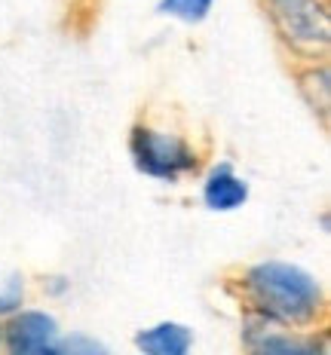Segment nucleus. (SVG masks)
<instances>
[{
  "mask_svg": "<svg viewBox=\"0 0 331 355\" xmlns=\"http://www.w3.org/2000/svg\"><path fill=\"white\" fill-rule=\"evenodd\" d=\"M224 294L239 309H252L291 328L328 324V288L319 272L289 257H257L224 276Z\"/></svg>",
  "mask_w": 331,
  "mask_h": 355,
  "instance_id": "f257e3e1",
  "label": "nucleus"
},
{
  "mask_svg": "<svg viewBox=\"0 0 331 355\" xmlns=\"http://www.w3.org/2000/svg\"><path fill=\"white\" fill-rule=\"evenodd\" d=\"M129 162L160 187H184L205 166V147L187 129L157 116H138L126 132Z\"/></svg>",
  "mask_w": 331,
  "mask_h": 355,
  "instance_id": "f03ea898",
  "label": "nucleus"
},
{
  "mask_svg": "<svg viewBox=\"0 0 331 355\" xmlns=\"http://www.w3.org/2000/svg\"><path fill=\"white\" fill-rule=\"evenodd\" d=\"M273 34L276 49L289 64L328 58L331 0H255Z\"/></svg>",
  "mask_w": 331,
  "mask_h": 355,
  "instance_id": "7ed1b4c3",
  "label": "nucleus"
},
{
  "mask_svg": "<svg viewBox=\"0 0 331 355\" xmlns=\"http://www.w3.org/2000/svg\"><path fill=\"white\" fill-rule=\"evenodd\" d=\"M239 346L248 355H328V324L291 328L252 309H239Z\"/></svg>",
  "mask_w": 331,
  "mask_h": 355,
  "instance_id": "20e7f679",
  "label": "nucleus"
},
{
  "mask_svg": "<svg viewBox=\"0 0 331 355\" xmlns=\"http://www.w3.org/2000/svg\"><path fill=\"white\" fill-rule=\"evenodd\" d=\"M65 324L49 303H22L16 313L0 319V352L3 355H58Z\"/></svg>",
  "mask_w": 331,
  "mask_h": 355,
  "instance_id": "39448f33",
  "label": "nucleus"
},
{
  "mask_svg": "<svg viewBox=\"0 0 331 355\" xmlns=\"http://www.w3.org/2000/svg\"><path fill=\"white\" fill-rule=\"evenodd\" d=\"M196 181V199L209 214H237L252 202V181L230 159H205Z\"/></svg>",
  "mask_w": 331,
  "mask_h": 355,
  "instance_id": "423d86ee",
  "label": "nucleus"
},
{
  "mask_svg": "<svg viewBox=\"0 0 331 355\" xmlns=\"http://www.w3.org/2000/svg\"><path fill=\"white\" fill-rule=\"evenodd\" d=\"M289 68H291V83H294V92H298L300 105L319 123L322 132H328V123H331V64H328V58L294 62Z\"/></svg>",
  "mask_w": 331,
  "mask_h": 355,
  "instance_id": "0eeeda50",
  "label": "nucleus"
},
{
  "mask_svg": "<svg viewBox=\"0 0 331 355\" xmlns=\"http://www.w3.org/2000/svg\"><path fill=\"white\" fill-rule=\"evenodd\" d=\"M132 346L142 355H190L196 349V331L181 319H157L132 334Z\"/></svg>",
  "mask_w": 331,
  "mask_h": 355,
  "instance_id": "6e6552de",
  "label": "nucleus"
},
{
  "mask_svg": "<svg viewBox=\"0 0 331 355\" xmlns=\"http://www.w3.org/2000/svg\"><path fill=\"white\" fill-rule=\"evenodd\" d=\"M218 0H157V16L184 28H200L212 19Z\"/></svg>",
  "mask_w": 331,
  "mask_h": 355,
  "instance_id": "1a4fd4ad",
  "label": "nucleus"
},
{
  "mask_svg": "<svg viewBox=\"0 0 331 355\" xmlns=\"http://www.w3.org/2000/svg\"><path fill=\"white\" fill-rule=\"evenodd\" d=\"M31 300V282L25 272L19 270H3L0 272V319L16 313L22 303Z\"/></svg>",
  "mask_w": 331,
  "mask_h": 355,
  "instance_id": "9d476101",
  "label": "nucleus"
},
{
  "mask_svg": "<svg viewBox=\"0 0 331 355\" xmlns=\"http://www.w3.org/2000/svg\"><path fill=\"white\" fill-rule=\"evenodd\" d=\"M110 346L90 331H65L58 340V355H108Z\"/></svg>",
  "mask_w": 331,
  "mask_h": 355,
  "instance_id": "9b49d317",
  "label": "nucleus"
},
{
  "mask_svg": "<svg viewBox=\"0 0 331 355\" xmlns=\"http://www.w3.org/2000/svg\"><path fill=\"white\" fill-rule=\"evenodd\" d=\"M0 355H3V352H0Z\"/></svg>",
  "mask_w": 331,
  "mask_h": 355,
  "instance_id": "f8f14e48",
  "label": "nucleus"
}]
</instances>
